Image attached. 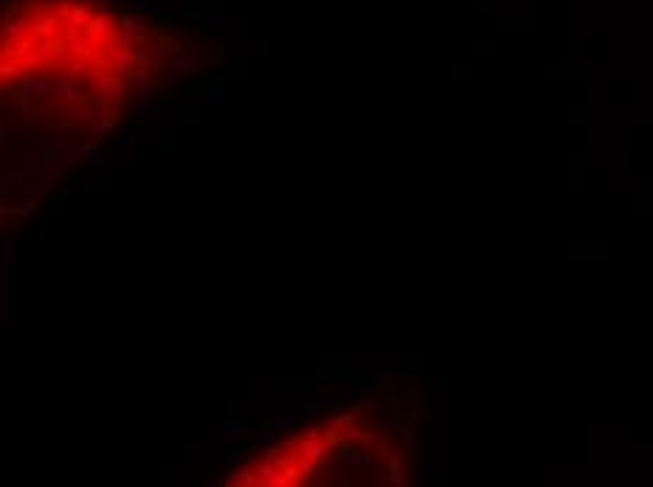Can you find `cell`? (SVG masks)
<instances>
[{
  "label": "cell",
  "mask_w": 653,
  "mask_h": 487,
  "mask_svg": "<svg viewBox=\"0 0 653 487\" xmlns=\"http://www.w3.org/2000/svg\"><path fill=\"white\" fill-rule=\"evenodd\" d=\"M341 434H344V445H352V448H357V445H363V442H369V439H372V436H369V431H366V428H360V426H349V428H344V431H341Z\"/></svg>",
  "instance_id": "6da1fadb"
},
{
  "label": "cell",
  "mask_w": 653,
  "mask_h": 487,
  "mask_svg": "<svg viewBox=\"0 0 653 487\" xmlns=\"http://www.w3.org/2000/svg\"><path fill=\"white\" fill-rule=\"evenodd\" d=\"M228 485L231 487H253V485H259V482H256V470H231Z\"/></svg>",
  "instance_id": "7a4b0ae2"
},
{
  "label": "cell",
  "mask_w": 653,
  "mask_h": 487,
  "mask_svg": "<svg viewBox=\"0 0 653 487\" xmlns=\"http://www.w3.org/2000/svg\"><path fill=\"white\" fill-rule=\"evenodd\" d=\"M389 482L392 485H403V459L397 456V453H389Z\"/></svg>",
  "instance_id": "3957f363"
},
{
  "label": "cell",
  "mask_w": 653,
  "mask_h": 487,
  "mask_svg": "<svg viewBox=\"0 0 653 487\" xmlns=\"http://www.w3.org/2000/svg\"><path fill=\"white\" fill-rule=\"evenodd\" d=\"M349 426H352V414H349V411H341V414L332 417V431H335V434H341V431L349 428Z\"/></svg>",
  "instance_id": "277c9868"
},
{
  "label": "cell",
  "mask_w": 653,
  "mask_h": 487,
  "mask_svg": "<svg viewBox=\"0 0 653 487\" xmlns=\"http://www.w3.org/2000/svg\"><path fill=\"white\" fill-rule=\"evenodd\" d=\"M383 377L380 374H363L360 377V389H366V392H372V389H383Z\"/></svg>",
  "instance_id": "5b68a950"
},
{
  "label": "cell",
  "mask_w": 653,
  "mask_h": 487,
  "mask_svg": "<svg viewBox=\"0 0 653 487\" xmlns=\"http://www.w3.org/2000/svg\"><path fill=\"white\" fill-rule=\"evenodd\" d=\"M276 434H279V431H276L273 426H270L268 431H262V434H251V442H253V445H270L273 439H276Z\"/></svg>",
  "instance_id": "8992f818"
},
{
  "label": "cell",
  "mask_w": 653,
  "mask_h": 487,
  "mask_svg": "<svg viewBox=\"0 0 653 487\" xmlns=\"http://www.w3.org/2000/svg\"><path fill=\"white\" fill-rule=\"evenodd\" d=\"M223 99H226V96H223V82H214V85L209 87V96H206V99H203V102H209V105H214V102H223Z\"/></svg>",
  "instance_id": "52a82bcc"
},
{
  "label": "cell",
  "mask_w": 653,
  "mask_h": 487,
  "mask_svg": "<svg viewBox=\"0 0 653 487\" xmlns=\"http://www.w3.org/2000/svg\"><path fill=\"white\" fill-rule=\"evenodd\" d=\"M226 434L228 436H242L245 434V423L242 420H226Z\"/></svg>",
  "instance_id": "ba28073f"
},
{
  "label": "cell",
  "mask_w": 653,
  "mask_h": 487,
  "mask_svg": "<svg viewBox=\"0 0 653 487\" xmlns=\"http://www.w3.org/2000/svg\"><path fill=\"white\" fill-rule=\"evenodd\" d=\"M372 462H375V453H369V451L355 453V468H372Z\"/></svg>",
  "instance_id": "9c48e42d"
},
{
  "label": "cell",
  "mask_w": 653,
  "mask_h": 487,
  "mask_svg": "<svg viewBox=\"0 0 653 487\" xmlns=\"http://www.w3.org/2000/svg\"><path fill=\"white\" fill-rule=\"evenodd\" d=\"M296 423H298V414H296V417H285V420H276V423H273V428H276L279 434H288V431H290V428H293V426H296Z\"/></svg>",
  "instance_id": "30bf717a"
},
{
  "label": "cell",
  "mask_w": 653,
  "mask_h": 487,
  "mask_svg": "<svg viewBox=\"0 0 653 487\" xmlns=\"http://www.w3.org/2000/svg\"><path fill=\"white\" fill-rule=\"evenodd\" d=\"M130 107H132V113L138 116V119H147V116H149V105H147V102H138V99H132V105H130Z\"/></svg>",
  "instance_id": "8fae6325"
},
{
  "label": "cell",
  "mask_w": 653,
  "mask_h": 487,
  "mask_svg": "<svg viewBox=\"0 0 653 487\" xmlns=\"http://www.w3.org/2000/svg\"><path fill=\"white\" fill-rule=\"evenodd\" d=\"M335 465H338V468H355V453H338V456H335Z\"/></svg>",
  "instance_id": "7c38bea8"
},
{
  "label": "cell",
  "mask_w": 653,
  "mask_h": 487,
  "mask_svg": "<svg viewBox=\"0 0 653 487\" xmlns=\"http://www.w3.org/2000/svg\"><path fill=\"white\" fill-rule=\"evenodd\" d=\"M48 113H51V105H48V102H34V110H31L34 119H45Z\"/></svg>",
  "instance_id": "4fadbf2b"
},
{
  "label": "cell",
  "mask_w": 653,
  "mask_h": 487,
  "mask_svg": "<svg viewBox=\"0 0 653 487\" xmlns=\"http://www.w3.org/2000/svg\"><path fill=\"white\" fill-rule=\"evenodd\" d=\"M239 459H242V451H237V448H228V451H226V465H228V468H234Z\"/></svg>",
  "instance_id": "5bb4252c"
},
{
  "label": "cell",
  "mask_w": 653,
  "mask_h": 487,
  "mask_svg": "<svg viewBox=\"0 0 653 487\" xmlns=\"http://www.w3.org/2000/svg\"><path fill=\"white\" fill-rule=\"evenodd\" d=\"M34 209H37V197H34V200H26V203H23V206L17 209V214H20V217H28Z\"/></svg>",
  "instance_id": "9a60e30c"
},
{
  "label": "cell",
  "mask_w": 653,
  "mask_h": 487,
  "mask_svg": "<svg viewBox=\"0 0 653 487\" xmlns=\"http://www.w3.org/2000/svg\"><path fill=\"white\" fill-rule=\"evenodd\" d=\"M3 251H6V253H3L6 265H9V262H14V256H17V253H14V251H17V245H14V243H6V245H3Z\"/></svg>",
  "instance_id": "2e32d148"
},
{
  "label": "cell",
  "mask_w": 653,
  "mask_h": 487,
  "mask_svg": "<svg viewBox=\"0 0 653 487\" xmlns=\"http://www.w3.org/2000/svg\"><path fill=\"white\" fill-rule=\"evenodd\" d=\"M389 411H392L394 420H400L403 417V400H397V397H394V400L389 403Z\"/></svg>",
  "instance_id": "e0dca14e"
},
{
  "label": "cell",
  "mask_w": 653,
  "mask_h": 487,
  "mask_svg": "<svg viewBox=\"0 0 653 487\" xmlns=\"http://www.w3.org/2000/svg\"><path fill=\"white\" fill-rule=\"evenodd\" d=\"M360 409L363 411H377V409H383V403L380 400H363L360 403Z\"/></svg>",
  "instance_id": "ac0fdd59"
},
{
  "label": "cell",
  "mask_w": 653,
  "mask_h": 487,
  "mask_svg": "<svg viewBox=\"0 0 653 487\" xmlns=\"http://www.w3.org/2000/svg\"><path fill=\"white\" fill-rule=\"evenodd\" d=\"M315 406H318V403H307V406H301V409H298V417H313Z\"/></svg>",
  "instance_id": "d6986e66"
},
{
  "label": "cell",
  "mask_w": 653,
  "mask_h": 487,
  "mask_svg": "<svg viewBox=\"0 0 653 487\" xmlns=\"http://www.w3.org/2000/svg\"><path fill=\"white\" fill-rule=\"evenodd\" d=\"M102 161H105V152H99V149H93V152H90V164H102Z\"/></svg>",
  "instance_id": "ffe728a7"
},
{
  "label": "cell",
  "mask_w": 653,
  "mask_h": 487,
  "mask_svg": "<svg viewBox=\"0 0 653 487\" xmlns=\"http://www.w3.org/2000/svg\"><path fill=\"white\" fill-rule=\"evenodd\" d=\"M403 442H406V448L417 442V439H414V431H403Z\"/></svg>",
  "instance_id": "44dd1931"
},
{
  "label": "cell",
  "mask_w": 653,
  "mask_h": 487,
  "mask_svg": "<svg viewBox=\"0 0 653 487\" xmlns=\"http://www.w3.org/2000/svg\"><path fill=\"white\" fill-rule=\"evenodd\" d=\"M434 476H436V468H425V485H434Z\"/></svg>",
  "instance_id": "7402d4cb"
},
{
  "label": "cell",
  "mask_w": 653,
  "mask_h": 487,
  "mask_svg": "<svg viewBox=\"0 0 653 487\" xmlns=\"http://www.w3.org/2000/svg\"><path fill=\"white\" fill-rule=\"evenodd\" d=\"M119 147H121V149H135V138L130 135V138H124L121 144H119Z\"/></svg>",
  "instance_id": "603a6c76"
},
{
  "label": "cell",
  "mask_w": 653,
  "mask_h": 487,
  "mask_svg": "<svg viewBox=\"0 0 653 487\" xmlns=\"http://www.w3.org/2000/svg\"><path fill=\"white\" fill-rule=\"evenodd\" d=\"M90 189H93V186H90V181H85L82 186H76V194H87Z\"/></svg>",
  "instance_id": "cb8c5ba5"
}]
</instances>
